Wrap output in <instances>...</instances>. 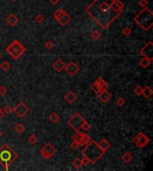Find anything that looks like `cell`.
<instances>
[{
  "instance_id": "cell-27",
  "label": "cell",
  "mask_w": 153,
  "mask_h": 171,
  "mask_svg": "<svg viewBox=\"0 0 153 171\" xmlns=\"http://www.w3.org/2000/svg\"><path fill=\"white\" fill-rule=\"evenodd\" d=\"M91 137L86 133H82V142H81V145H86L87 143H89L91 141Z\"/></svg>"
},
{
  "instance_id": "cell-22",
  "label": "cell",
  "mask_w": 153,
  "mask_h": 171,
  "mask_svg": "<svg viewBox=\"0 0 153 171\" xmlns=\"http://www.w3.org/2000/svg\"><path fill=\"white\" fill-rule=\"evenodd\" d=\"M49 120H50L51 123L56 124L57 122L60 120V115L58 114L57 112H53L49 115Z\"/></svg>"
},
{
  "instance_id": "cell-42",
  "label": "cell",
  "mask_w": 153,
  "mask_h": 171,
  "mask_svg": "<svg viewBox=\"0 0 153 171\" xmlns=\"http://www.w3.org/2000/svg\"><path fill=\"white\" fill-rule=\"evenodd\" d=\"M112 2L115 4V5H116L117 6H118V7H120V8H123L124 9V4L122 3V1H121V0H112Z\"/></svg>"
},
{
  "instance_id": "cell-41",
  "label": "cell",
  "mask_w": 153,
  "mask_h": 171,
  "mask_svg": "<svg viewBox=\"0 0 153 171\" xmlns=\"http://www.w3.org/2000/svg\"><path fill=\"white\" fill-rule=\"evenodd\" d=\"M81 163H82V166H89L90 164H91L89 159L84 157V156H83V158L81 159Z\"/></svg>"
},
{
  "instance_id": "cell-28",
  "label": "cell",
  "mask_w": 153,
  "mask_h": 171,
  "mask_svg": "<svg viewBox=\"0 0 153 171\" xmlns=\"http://www.w3.org/2000/svg\"><path fill=\"white\" fill-rule=\"evenodd\" d=\"M72 164H73V167H74V168H76V169L81 168V166H82L81 160V159H79V158L74 159V160L73 161V162H72Z\"/></svg>"
},
{
  "instance_id": "cell-19",
  "label": "cell",
  "mask_w": 153,
  "mask_h": 171,
  "mask_svg": "<svg viewBox=\"0 0 153 171\" xmlns=\"http://www.w3.org/2000/svg\"><path fill=\"white\" fill-rule=\"evenodd\" d=\"M133 160H134V156H133L132 153H130L129 152H124V153L122 155V161H123L124 163H126V164L132 162Z\"/></svg>"
},
{
  "instance_id": "cell-32",
  "label": "cell",
  "mask_w": 153,
  "mask_h": 171,
  "mask_svg": "<svg viewBox=\"0 0 153 171\" xmlns=\"http://www.w3.org/2000/svg\"><path fill=\"white\" fill-rule=\"evenodd\" d=\"M90 128H91V125L89 123L88 121H86V120L84 119L83 123H82V125H81V129L84 130V131H89Z\"/></svg>"
},
{
  "instance_id": "cell-11",
  "label": "cell",
  "mask_w": 153,
  "mask_h": 171,
  "mask_svg": "<svg viewBox=\"0 0 153 171\" xmlns=\"http://www.w3.org/2000/svg\"><path fill=\"white\" fill-rule=\"evenodd\" d=\"M64 70L67 73L68 75H70L71 77H74L77 73L80 70V67L77 63H75L74 62H70L68 64H65V67L64 69Z\"/></svg>"
},
{
  "instance_id": "cell-10",
  "label": "cell",
  "mask_w": 153,
  "mask_h": 171,
  "mask_svg": "<svg viewBox=\"0 0 153 171\" xmlns=\"http://www.w3.org/2000/svg\"><path fill=\"white\" fill-rule=\"evenodd\" d=\"M140 54L143 57L153 61V42L149 41L147 42L140 50Z\"/></svg>"
},
{
  "instance_id": "cell-6",
  "label": "cell",
  "mask_w": 153,
  "mask_h": 171,
  "mask_svg": "<svg viewBox=\"0 0 153 171\" xmlns=\"http://www.w3.org/2000/svg\"><path fill=\"white\" fill-rule=\"evenodd\" d=\"M83 121H84L83 117L79 112H74L71 116V118L67 120V125L71 128H73L75 132H78L81 130V127L82 123H83Z\"/></svg>"
},
{
  "instance_id": "cell-30",
  "label": "cell",
  "mask_w": 153,
  "mask_h": 171,
  "mask_svg": "<svg viewBox=\"0 0 153 171\" xmlns=\"http://www.w3.org/2000/svg\"><path fill=\"white\" fill-rule=\"evenodd\" d=\"M38 137L35 135V134H31V135L29 137V138H28V142H29V143H31V144H35V143H37V142H38Z\"/></svg>"
},
{
  "instance_id": "cell-34",
  "label": "cell",
  "mask_w": 153,
  "mask_h": 171,
  "mask_svg": "<svg viewBox=\"0 0 153 171\" xmlns=\"http://www.w3.org/2000/svg\"><path fill=\"white\" fill-rule=\"evenodd\" d=\"M34 21H35V22H37L38 24H41L43 22V21H44V17H43L42 14H37L36 16H35Z\"/></svg>"
},
{
  "instance_id": "cell-23",
  "label": "cell",
  "mask_w": 153,
  "mask_h": 171,
  "mask_svg": "<svg viewBox=\"0 0 153 171\" xmlns=\"http://www.w3.org/2000/svg\"><path fill=\"white\" fill-rule=\"evenodd\" d=\"M151 62H152V61H150V60H149V59H147L145 57H143L139 62V65L142 67V68H143V69H146V68H148L150 65Z\"/></svg>"
},
{
  "instance_id": "cell-4",
  "label": "cell",
  "mask_w": 153,
  "mask_h": 171,
  "mask_svg": "<svg viewBox=\"0 0 153 171\" xmlns=\"http://www.w3.org/2000/svg\"><path fill=\"white\" fill-rule=\"evenodd\" d=\"M81 153L84 157L89 159L91 164H95L105 154V152L99 148L98 143L93 140L85 145V147L81 151Z\"/></svg>"
},
{
  "instance_id": "cell-46",
  "label": "cell",
  "mask_w": 153,
  "mask_h": 171,
  "mask_svg": "<svg viewBox=\"0 0 153 171\" xmlns=\"http://www.w3.org/2000/svg\"><path fill=\"white\" fill-rule=\"evenodd\" d=\"M3 136V132H2V130L0 129V138H1V137Z\"/></svg>"
},
{
  "instance_id": "cell-14",
  "label": "cell",
  "mask_w": 153,
  "mask_h": 171,
  "mask_svg": "<svg viewBox=\"0 0 153 171\" xmlns=\"http://www.w3.org/2000/svg\"><path fill=\"white\" fill-rule=\"evenodd\" d=\"M19 21H20L19 18H18L17 15L15 14H9V15L6 17V23L8 24V25H9L10 27H15V26H16L17 23L19 22Z\"/></svg>"
},
{
  "instance_id": "cell-9",
  "label": "cell",
  "mask_w": 153,
  "mask_h": 171,
  "mask_svg": "<svg viewBox=\"0 0 153 171\" xmlns=\"http://www.w3.org/2000/svg\"><path fill=\"white\" fill-rule=\"evenodd\" d=\"M30 112V107L23 102H20L15 108H13V112H15L20 119L24 118Z\"/></svg>"
},
{
  "instance_id": "cell-20",
  "label": "cell",
  "mask_w": 153,
  "mask_h": 171,
  "mask_svg": "<svg viewBox=\"0 0 153 171\" xmlns=\"http://www.w3.org/2000/svg\"><path fill=\"white\" fill-rule=\"evenodd\" d=\"M153 94V90L150 87H149V86H147V87H145L143 90V94L146 99H150V97L152 96Z\"/></svg>"
},
{
  "instance_id": "cell-33",
  "label": "cell",
  "mask_w": 153,
  "mask_h": 171,
  "mask_svg": "<svg viewBox=\"0 0 153 171\" xmlns=\"http://www.w3.org/2000/svg\"><path fill=\"white\" fill-rule=\"evenodd\" d=\"M44 46H45V47H46L48 50H51V49H53V48L55 47V44H54V42L51 41V40L47 41V42L45 43Z\"/></svg>"
},
{
  "instance_id": "cell-40",
  "label": "cell",
  "mask_w": 153,
  "mask_h": 171,
  "mask_svg": "<svg viewBox=\"0 0 153 171\" xmlns=\"http://www.w3.org/2000/svg\"><path fill=\"white\" fill-rule=\"evenodd\" d=\"M4 112L6 114H10L13 112V108H12L10 105H6V107L4 108Z\"/></svg>"
},
{
  "instance_id": "cell-44",
  "label": "cell",
  "mask_w": 153,
  "mask_h": 171,
  "mask_svg": "<svg viewBox=\"0 0 153 171\" xmlns=\"http://www.w3.org/2000/svg\"><path fill=\"white\" fill-rule=\"evenodd\" d=\"M59 1H60V0H50V3H51V5H53V6H56V5H58Z\"/></svg>"
},
{
  "instance_id": "cell-39",
  "label": "cell",
  "mask_w": 153,
  "mask_h": 171,
  "mask_svg": "<svg viewBox=\"0 0 153 171\" xmlns=\"http://www.w3.org/2000/svg\"><path fill=\"white\" fill-rule=\"evenodd\" d=\"M138 5H139L140 7L144 8V7L148 6V5H149V1H148V0H139Z\"/></svg>"
},
{
  "instance_id": "cell-25",
  "label": "cell",
  "mask_w": 153,
  "mask_h": 171,
  "mask_svg": "<svg viewBox=\"0 0 153 171\" xmlns=\"http://www.w3.org/2000/svg\"><path fill=\"white\" fill-rule=\"evenodd\" d=\"M73 141L76 142L79 144V146H81V142H82V133L80 132V131L76 132V134L73 137Z\"/></svg>"
},
{
  "instance_id": "cell-18",
  "label": "cell",
  "mask_w": 153,
  "mask_h": 171,
  "mask_svg": "<svg viewBox=\"0 0 153 171\" xmlns=\"http://www.w3.org/2000/svg\"><path fill=\"white\" fill-rule=\"evenodd\" d=\"M95 83L97 84V86L99 87V88L100 91H102V90H108V83L106 82V80H105L103 78H99V79L95 81Z\"/></svg>"
},
{
  "instance_id": "cell-38",
  "label": "cell",
  "mask_w": 153,
  "mask_h": 171,
  "mask_svg": "<svg viewBox=\"0 0 153 171\" xmlns=\"http://www.w3.org/2000/svg\"><path fill=\"white\" fill-rule=\"evenodd\" d=\"M7 88L5 87V86H0V95L1 96H5L7 94Z\"/></svg>"
},
{
  "instance_id": "cell-47",
  "label": "cell",
  "mask_w": 153,
  "mask_h": 171,
  "mask_svg": "<svg viewBox=\"0 0 153 171\" xmlns=\"http://www.w3.org/2000/svg\"><path fill=\"white\" fill-rule=\"evenodd\" d=\"M2 58V55H1V54H0V59H1Z\"/></svg>"
},
{
  "instance_id": "cell-48",
  "label": "cell",
  "mask_w": 153,
  "mask_h": 171,
  "mask_svg": "<svg viewBox=\"0 0 153 171\" xmlns=\"http://www.w3.org/2000/svg\"><path fill=\"white\" fill-rule=\"evenodd\" d=\"M11 1H13V2H15V1H16V0H11Z\"/></svg>"
},
{
  "instance_id": "cell-37",
  "label": "cell",
  "mask_w": 153,
  "mask_h": 171,
  "mask_svg": "<svg viewBox=\"0 0 153 171\" xmlns=\"http://www.w3.org/2000/svg\"><path fill=\"white\" fill-rule=\"evenodd\" d=\"M90 88H91V90L94 92V93H96V94H99V92H100V90H99V87L97 86V84L94 82L92 85H91V87H90Z\"/></svg>"
},
{
  "instance_id": "cell-12",
  "label": "cell",
  "mask_w": 153,
  "mask_h": 171,
  "mask_svg": "<svg viewBox=\"0 0 153 171\" xmlns=\"http://www.w3.org/2000/svg\"><path fill=\"white\" fill-rule=\"evenodd\" d=\"M99 99L101 103H108V101H110V99L112 98V94L108 91V90H102L100 91L99 94Z\"/></svg>"
},
{
  "instance_id": "cell-24",
  "label": "cell",
  "mask_w": 153,
  "mask_h": 171,
  "mask_svg": "<svg viewBox=\"0 0 153 171\" xmlns=\"http://www.w3.org/2000/svg\"><path fill=\"white\" fill-rule=\"evenodd\" d=\"M90 38H91L94 41H98V40H99L100 38H101V33H100L98 30H94L91 31V33H90Z\"/></svg>"
},
{
  "instance_id": "cell-26",
  "label": "cell",
  "mask_w": 153,
  "mask_h": 171,
  "mask_svg": "<svg viewBox=\"0 0 153 171\" xmlns=\"http://www.w3.org/2000/svg\"><path fill=\"white\" fill-rule=\"evenodd\" d=\"M15 130L17 134H19V135H21V134H22L23 132H24L26 130V128L25 126L22 124V123H17L15 126Z\"/></svg>"
},
{
  "instance_id": "cell-29",
  "label": "cell",
  "mask_w": 153,
  "mask_h": 171,
  "mask_svg": "<svg viewBox=\"0 0 153 171\" xmlns=\"http://www.w3.org/2000/svg\"><path fill=\"white\" fill-rule=\"evenodd\" d=\"M0 68H1L4 71L7 72V71L10 70L11 65H10V63L7 62V61H4V62H3L2 63H0Z\"/></svg>"
},
{
  "instance_id": "cell-1",
  "label": "cell",
  "mask_w": 153,
  "mask_h": 171,
  "mask_svg": "<svg viewBox=\"0 0 153 171\" xmlns=\"http://www.w3.org/2000/svg\"><path fill=\"white\" fill-rule=\"evenodd\" d=\"M123 12L124 9L115 5L112 0H94L85 8V13L103 30H108Z\"/></svg>"
},
{
  "instance_id": "cell-13",
  "label": "cell",
  "mask_w": 153,
  "mask_h": 171,
  "mask_svg": "<svg viewBox=\"0 0 153 171\" xmlns=\"http://www.w3.org/2000/svg\"><path fill=\"white\" fill-rule=\"evenodd\" d=\"M64 99L67 103L72 104L74 103H75L78 99L77 94L74 92V91H68L65 95H64Z\"/></svg>"
},
{
  "instance_id": "cell-17",
  "label": "cell",
  "mask_w": 153,
  "mask_h": 171,
  "mask_svg": "<svg viewBox=\"0 0 153 171\" xmlns=\"http://www.w3.org/2000/svg\"><path fill=\"white\" fill-rule=\"evenodd\" d=\"M98 145L99 146V148L106 153L110 148H111V143L106 139H102L98 143Z\"/></svg>"
},
{
  "instance_id": "cell-8",
  "label": "cell",
  "mask_w": 153,
  "mask_h": 171,
  "mask_svg": "<svg viewBox=\"0 0 153 171\" xmlns=\"http://www.w3.org/2000/svg\"><path fill=\"white\" fill-rule=\"evenodd\" d=\"M150 138L143 132H140L133 138V143L139 148L145 147V146L150 143Z\"/></svg>"
},
{
  "instance_id": "cell-45",
  "label": "cell",
  "mask_w": 153,
  "mask_h": 171,
  "mask_svg": "<svg viewBox=\"0 0 153 171\" xmlns=\"http://www.w3.org/2000/svg\"><path fill=\"white\" fill-rule=\"evenodd\" d=\"M5 117V112L3 110H0V119H2Z\"/></svg>"
},
{
  "instance_id": "cell-43",
  "label": "cell",
  "mask_w": 153,
  "mask_h": 171,
  "mask_svg": "<svg viewBox=\"0 0 153 171\" xmlns=\"http://www.w3.org/2000/svg\"><path fill=\"white\" fill-rule=\"evenodd\" d=\"M78 147H79V144L74 141H73L71 143V144H70V148H71L72 150H76V149H78Z\"/></svg>"
},
{
  "instance_id": "cell-21",
  "label": "cell",
  "mask_w": 153,
  "mask_h": 171,
  "mask_svg": "<svg viewBox=\"0 0 153 171\" xmlns=\"http://www.w3.org/2000/svg\"><path fill=\"white\" fill-rule=\"evenodd\" d=\"M67 12L65 11V10H64V9H62V8H59V9H57V10H56L55 12H54V14H53V16H54V18H55V20L56 21H57L58 19H59L60 17H62L65 14H66Z\"/></svg>"
},
{
  "instance_id": "cell-36",
  "label": "cell",
  "mask_w": 153,
  "mask_h": 171,
  "mask_svg": "<svg viewBox=\"0 0 153 171\" xmlns=\"http://www.w3.org/2000/svg\"><path fill=\"white\" fill-rule=\"evenodd\" d=\"M122 34H124V36H130L132 34V30L129 27H124L122 30Z\"/></svg>"
},
{
  "instance_id": "cell-35",
  "label": "cell",
  "mask_w": 153,
  "mask_h": 171,
  "mask_svg": "<svg viewBox=\"0 0 153 171\" xmlns=\"http://www.w3.org/2000/svg\"><path fill=\"white\" fill-rule=\"evenodd\" d=\"M115 104H116L117 106H120V107L124 106V105L125 104V99L124 98V97H119V98L116 100Z\"/></svg>"
},
{
  "instance_id": "cell-16",
  "label": "cell",
  "mask_w": 153,
  "mask_h": 171,
  "mask_svg": "<svg viewBox=\"0 0 153 171\" xmlns=\"http://www.w3.org/2000/svg\"><path fill=\"white\" fill-rule=\"evenodd\" d=\"M71 20H72V16L70 15L69 14H65L62 17H60L59 19H58L56 21L58 22V24H59L60 26H62V27H64V26H65V25H67V24L71 21Z\"/></svg>"
},
{
  "instance_id": "cell-31",
  "label": "cell",
  "mask_w": 153,
  "mask_h": 171,
  "mask_svg": "<svg viewBox=\"0 0 153 171\" xmlns=\"http://www.w3.org/2000/svg\"><path fill=\"white\" fill-rule=\"evenodd\" d=\"M143 88L140 87V85H138V86H136V87L134 88V93L135 94V95H137V96H140V95H142L143 94Z\"/></svg>"
},
{
  "instance_id": "cell-3",
  "label": "cell",
  "mask_w": 153,
  "mask_h": 171,
  "mask_svg": "<svg viewBox=\"0 0 153 171\" xmlns=\"http://www.w3.org/2000/svg\"><path fill=\"white\" fill-rule=\"evenodd\" d=\"M18 158V153H16L7 143H4L0 147V165L6 170H8L9 166L13 164Z\"/></svg>"
},
{
  "instance_id": "cell-15",
  "label": "cell",
  "mask_w": 153,
  "mask_h": 171,
  "mask_svg": "<svg viewBox=\"0 0 153 171\" xmlns=\"http://www.w3.org/2000/svg\"><path fill=\"white\" fill-rule=\"evenodd\" d=\"M65 67V63H64V61L61 60V59H57L56 62L52 64V68L57 72L63 71Z\"/></svg>"
},
{
  "instance_id": "cell-7",
  "label": "cell",
  "mask_w": 153,
  "mask_h": 171,
  "mask_svg": "<svg viewBox=\"0 0 153 171\" xmlns=\"http://www.w3.org/2000/svg\"><path fill=\"white\" fill-rule=\"evenodd\" d=\"M56 149L54 147V146L50 143H47L46 144H44L42 146V148L40 149V154L44 159H47V160H49L51 159L56 153Z\"/></svg>"
},
{
  "instance_id": "cell-49",
  "label": "cell",
  "mask_w": 153,
  "mask_h": 171,
  "mask_svg": "<svg viewBox=\"0 0 153 171\" xmlns=\"http://www.w3.org/2000/svg\"><path fill=\"white\" fill-rule=\"evenodd\" d=\"M0 110H2V109H1V107H0Z\"/></svg>"
},
{
  "instance_id": "cell-2",
  "label": "cell",
  "mask_w": 153,
  "mask_h": 171,
  "mask_svg": "<svg viewBox=\"0 0 153 171\" xmlns=\"http://www.w3.org/2000/svg\"><path fill=\"white\" fill-rule=\"evenodd\" d=\"M134 21L144 31H149L153 26V12L150 7L146 6L134 16Z\"/></svg>"
},
{
  "instance_id": "cell-5",
  "label": "cell",
  "mask_w": 153,
  "mask_h": 171,
  "mask_svg": "<svg viewBox=\"0 0 153 171\" xmlns=\"http://www.w3.org/2000/svg\"><path fill=\"white\" fill-rule=\"evenodd\" d=\"M6 52L16 61L26 52V48L18 39H15L6 48Z\"/></svg>"
}]
</instances>
